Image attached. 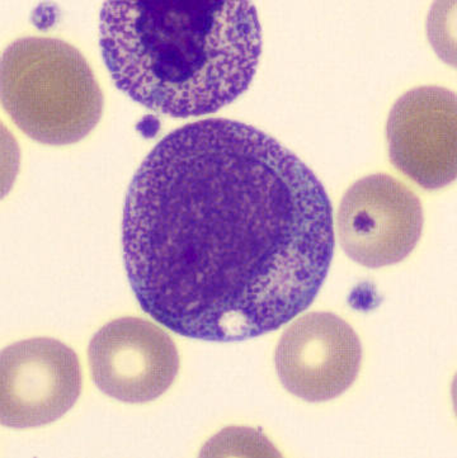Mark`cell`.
Returning a JSON list of instances; mask_svg holds the SVG:
<instances>
[{"label": "cell", "mask_w": 457, "mask_h": 458, "mask_svg": "<svg viewBox=\"0 0 457 458\" xmlns=\"http://www.w3.org/2000/svg\"><path fill=\"white\" fill-rule=\"evenodd\" d=\"M99 47L121 92L159 114L196 117L250 88L262 30L241 0H114L103 4Z\"/></svg>", "instance_id": "obj_2"}, {"label": "cell", "mask_w": 457, "mask_h": 458, "mask_svg": "<svg viewBox=\"0 0 457 458\" xmlns=\"http://www.w3.org/2000/svg\"><path fill=\"white\" fill-rule=\"evenodd\" d=\"M422 230L419 199L387 174L360 179L339 206L342 248L351 259L368 268L402 262L416 248Z\"/></svg>", "instance_id": "obj_4"}, {"label": "cell", "mask_w": 457, "mask_h": 458, "mask_svg": "<svg viewBox=\"0 0 457 458\" xmlns=\"http://www.w3.org/2000/svg\"><path fill=\"white\" fill-rule=\"evenodd\" d=\"M90 373L106 395L127 404L158 399L173 384L180 356L162 327L141 318L106 324L90 341Z\"/></svg>", "instance_id": "obj_6"}, {"label": "cell", "mask_w": 457, "mask_h": 458, "mask_svg": "<svg viewBox=\"0 0 457 458\" xmlns=\"http://www.w3.org/2000/svg\"><path fill=\"white\" fill-rule=\"evenodd\" d=\"M362 347L355 330L331 312H310L293 321L278 343L280 381L309 403L335 399L359 376Z\"/></svg>", "instance_id": "obj_7"}, {"label": "cell", "mask_w": 457, "mask_h": 458, "mask_svg": "<svg viewBox=\"0 0 457 458\" xmlns=\"http://www.w3.org/2000/svg\"><path fill=\"white\" fill-rule=\"evenodd\" d=\"M2 103L33 140L80 141L101 120L103 96L83 55L62 39L24 38L2 57Z\"/></svg>", "instance_id": "obj_3"}, {"label": "cell", "mask_w": 457, "mask_h": 458, "mask_svg": "<svg viewBox=\"0 0 457 458\" xmlns=\"http://www.w3.org/2000/svg\"><path fill=\"white\" fill-rule=\"evenodd\" d=\"M81 371L75 352L51 338L14 343L0 358V417L3 426H47L80 399Z\"/></svg>", "instance_id": "obj_5"}, {"label": "cell", "mask_w": 457, "mask_h": 458, "mask_svg": "<svg viewBox=\"0 0 457 458\" xmlns=\"http://www.w3.org/2000/svg\"><path fill=\"white\" fill-rule=\"evenodd\" d=\"M123 250L142 310L175 335L241 342L317 299L334 253L331 199L292 151L238 121L166 135L127 192Z\"/></svg>", "instance_id": "obj_1"}, {"label": "cell", "mask_w": 457, "mask_h": 458, "mask_svg": "<svg viewBox=\"0 0 457 458\" xmlns=\"http://www.w3.org/2000/svg\"><path fill=\"white\" fill-rule=\"evenodd\" d=\"M393 164L426 190L456 178V96L440 87H422L395 103L387 123Z\"/></svg>", "instance_id": "obj_8"}]
</instances>
